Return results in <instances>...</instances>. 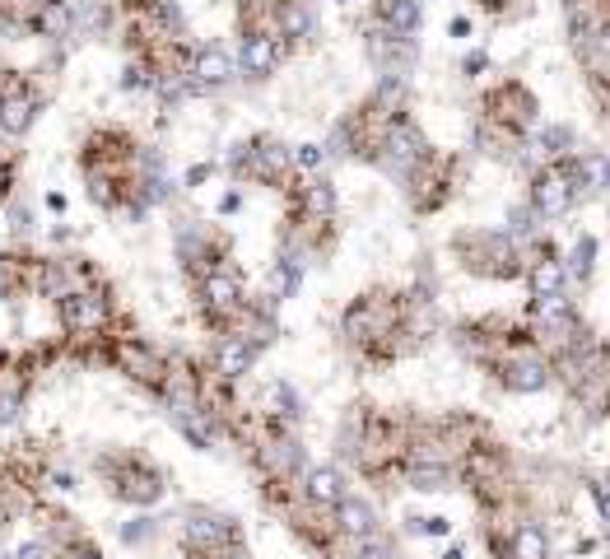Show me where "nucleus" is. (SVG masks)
Segmentation results:
<instances>
[{
    "instance_id": "dca6fc26",
    "label": "nucleus",
    "mask_w": 610,
    "mask_h": 559,
    "mask_svg": "<svg viewBox=\"0 0 610 559\" xmlns=\"http://www.w3.org/2000/svg\"><path fill=\"white\" fill-rule=\"evenodd\" d=\"M378 28L415 38L420 33V0H378Z\"/></svg>"
},
{
    "instance_id": "9d476101",
    "label": "nucleus",
    "mask_w": 610,
    "mask_h": 559,
    "mask_svg": "<svg viewBox=\"0 0 610 559\" xmlns=\"http://www.w3.org/2000/svg\"><path fill=\"white\" fill-rule=\"evenodd\" d=\"M33 33L47 42H66L75 33V5L70 0H38L33 10Z\"/></svg>"
},
{
    "instance_id": "37998d69",
    "label": "nucleus",
    "mask_w": 610,
    "mask_h": 559,
    "mask_svg": "<svg viewBox=\"0 0 610 559\" xmlns=\"http://www.w3.org/2000/svg\"><path fill=\"white\" fill-rule=\"evenodd\" d=\"M70 559H98V555H89V550H75V555H70Z\"/></svg>"
},
{
    "instance_id": "39448f33",
    "label": "nucleus",
    "mask_w": 610,
    "mask_h": 559,
    "mask_svg": "<svg viewBox=\"0 0 610 559\" xmlns=\"http://www.w3.org/2000/svg\"><path fill=\"white\" fill-rule=\"evenodd\" d=\"M233 56L219 47V42H205V47H196V56H191L187 66V80L196 84V89H224V84L233 80Z\"/></svg>"
},
{
    "instance_id": "20e7f679",
    "label": "nucleus",
    "mask_w": 610,
    "mask_h": 559,
    "mask_svg": "<svg viewBox=\"0 0 610 559\" xmlns=\"http://www.w3.org/2000/svg\"><path fill=\"white\" fill-rule=\"evenodd\" d=\"M499 382L508 387V392H541L545 382H550V359L536 355V350H513V355L499 364Z\"/></svg>"
},
{
    "instance_id": "f03ea898",
    "label": "nucleus",
    "mask_w": 610,
    "mask_h": 559,
    "mask_svg": "<svg viewBox=\"0 0 610 559\" xmlns=\"http://www.w3.org/2000/svg\"><path fill=\"white\" fill-rule=\"evenodd\" d=\"M573 201H578V191L569 182V168L550 164L536 173V182H531V210H536V219H564L573 210Z\"/></svg>"
},
{
    "instance_id": "5701e85b",
    "label": "nucleus",
    "mask_w": 610,
    "mask_h": 559,
    "mask_svg": "<svg viewBox=\"0 0 610 559\" xmlns=\"http://www.w3.org/2000/svg\"><path fill=\"white\" fill-rule=\"evenodd\" d=\"M513 559H550V536L536 527V522H522L513 532V546H508Z\"/></svg>"
},
{
    "instance_id": "f704fd0d",
    "label": "nucleus",
    "mask_w": 610,
    "mask_h": 559,
    "mask_svg": "<svg viewBox=\"0 0 610 559\" xmlns=\"http://www.w3.org/2000/svg\"><path fill=\"white\" fill-rule=\"evenodd\" d=\"M359 559H392V550L382 546V541H364V550H359Z\"/></svg>"
},
{
    "instance_id": "6ab92c4d",
    "label": "nucleus",
    "mask_w": 610,
    "mask_h": 559,
    "mask_svg": "<svg viewBox=\"0 0 610 559\" xmlns=\"http://www.w3.org/2000/svg\"><path fill=\"white\" fill-rule=\"evenodd\" d=\"M257 364V345L247 341V336H229V341L219 345V355H215V369L224 373V378H243L247 369Z\"/></svg>"
},
{
    "instance_id": "2f4dec72",
    "label": "nucleus",
    "mask_w": 610,
    "mask_h": 559,
    "mask_svg": "<svg viewBox=\"0 0 610 559\" xmlns=\"http://www.w3.org/2000/svg\"><path fill=\"white\" fill-rule=\"evenodd\" d=\"M415 532H424V536H448L452 522L448 518H415Z\"/></svg>"
},
{
    "instance_id": "7ed1b4c3",
    "label": "nucleus",
    "mask_w": 610,
    "mask_h": 559,
    "mask_svg": "<svg viewBox=\"0 0 610 559\" xmlns=\"http://www.w3.org/2000/svg\"><path fill=\"white\" fill-rule=\"evenodd\" d=\"M457 247H475L480 257H466V271H485V275H517V247L508 233H471Z\"/></svg>"
},
{
    "instance_id": "423d86ee",
    "label": "nucleus",
    "mask_w": 610,
    "mask_h": 559,
    "mask_svg": "<svg viewBox=\"0 0 610 559\" xmlns=\"http://www.w3.org/2000/svg\"><path fill=\"white\" fill-rule=\"evenodd\" d=\"M280 56H285L280 38L266 33V28H252V33L243 38V56H238V66H243V75H252V80H266V75H275Z\"/></svg>"
},
{
    "instance_id": "e433bc0d",
    "label": "nucleus",
    "mask_w": 610,
    "mask_h": 559,
    "mask_svg": "<svg viewBox=\"0 0 610 559\" xmlns=\"http://www.w3.org/2000/svg\"><path fill=\"white\" fill-rule=\"evenodd\" d=\"M238 205H243V196H238V191H229V196H224V201H219V215H233V210H238Z\"/></svg>"
},
{
    "instance_id": "a878e982",
    "label": "nucleus",
    "mask_w": 610,
    "mask_h": 559,
    "mask_svg": "<svg viewBox=\"0 0 610 559\" xmlns=\"http://www.w3.org/2000/svg\"><path fill=\"white\" fill-rule=\"evenodd\" d=\"M303 210H308L312 219H331L336 215V187H331V182H308V187H303Z\"/></svg>"
},
{
    "instance_id": "c756f323",
    "label": "nucleus",
    "mask_w": 610,
    "mask_h": 559,
    "mask_svg": "<svg viewBox=\"0 0 610 559\" xmlns=\"http://www.w3.org/2000/svg\"><path fill=\"white\" fill-rule=\"evenodd\" d=\"M569 145H573V131H569V126H550V131L536 140V150H541V154H559V150H569Z\"/></svg>"
},
{
    "instance_id": "f8f14e48",
    "label": "nucleus",
    "mask_w": 610,
    "mask_h": 559,
    "mask_svg": "<svg viewBox=\"0 0 610 559\" xmlns=\"http://www.w3.org/2000/svg\"><path fill=\"white\" fill-rule=\"evenodd\" d=\"M38 117V98L28 94V89H5L0 94V131L5 136H24L28 126Z\"/></svg>"
},
{
    "instance_id": "c03bdc74",
    "label": "nucleus",
    "mask_w": 610,
    "mask_h": 559,
    "mask_svg": "<svg viewBox=\"0 0 610 559\" xmlns=\"http://www.w3.org/2000/svg\"><path fill=\"white\" fill-rule=\"evenodd\" d=\"M443 559H466V555H461V550H457V546H452V550H448V555H443Z\"/></svg>"
},
{
    "instance_id": "c85d7f7f",
    "label": "nucleus",
    "mask_w": 610,
    "mask_h": 559,
    "mask_svg": "<svg viewBox=\"0 0 610 559\" xmlns=\"http://www.w3.org/2000/svg\"><path fill=\"white\" fill-rule=\"evenodd\" d=\"M531 229H536V210L531 205H513L508 210V238H527Z\"/></svg>"
},
{
    "instance_id": "79ce46f5",
    "label": "nucleus",
    "mask_w": 610,
    "mask_h": 559,
    "mask_svg": "<svg viewBox=\"0 0 610 559\" xmlns=\"http://www.w3.org/2000/svg\"><path fill=\"white\" fill-rule=\"evenodd\" d=\"M5 294H10V271L0 266V299H5Z\"/></svg>"
},
{
    "instance_id": "4be33fe9",
    "label": "nucleus",
    "mask_w": 610,
    "mask_h": 559,
    "mask_svg": "<svg viewBox=\"0 0 610 559\" xmlns=\"http://www.w3.org/2000/svg\"><path fill=\"white\" fill-rule=\"evenodd\" d=\"M117 494H122L126 504H159L163 485L154 471H126V476L117 480Z\"/></svg>"
},
{
    "instance_id": "a19ab883",
    "label": "nucleus",
    "mask_w": 610,
    "mask_h": 559,
    "mask_svg": "<svg viewBox=\"0 0 610 559\" xmlns=\"http://www.w3.org/2000/svg\"><path fill=\"white\" fill-rule=\"evenodd\" d=\"M205 178H210V168H205V164H196V168H191V173H187V187H196V182H205Z\"/></svg>"
},
{
    "instance_id": "cd10ccee",
    "label": "nucleus",
    "mask_w": 610,
    "mask_h": 559,
    "mask_svg": "<svg viewBox=\"0 0 610 559\" xmlns=\"http://www.w3.org/2000/svg\"><path fill=\"white\" fill-rule=\"evenodd\" d=\"M266 401H271L275 415H285V420H299L303 415L299 396H294V387H285V382H271V387H266Z\"/></svg>"
},
{
    "instance_id": "2eb2a0df",
    "label": "nucleus",
    "mask_w": 610,
    "mask_h": 559,
    "mask_svg": "<svg viewBox=\"0 0 610 559\" xmlns=\"http://www.w3.org/2000/svg\"><path fill=\"white\" fill-rule=\"evenodd\" d=\"M275 24H280V38H289V42H308L317 33V19H312L308 0H280L275 5Z\"/></svg>"
},
{
    "instance_id": "4468645a",
    "label": "nucleus",
    "mask_w": 610,
    "mask_h": 559,
    "mask_svg": "<svg viewBox=\"0 0 610 559\" xmlns=\"http://www.w3.org/2000/svg\"><path fill=\"white\" fill-rule=\"evenodd\" d=\"M303 490L317 508H336L345 499V476H340L336 466H308V476H303Z\"/></svg>"
},
{
    "instance_id": "a211bd4d",
    "label": "nucleus",
    "mask_w": 610,
    "mask_h": 559,
    "mask_svg": "<svg viewBox=\"0 0 610 559\" xmlns=\"http://www.w3.org/2000/svg\"><path fill=\"white\" fill-rule=\"evenodd\" d=\"M187 541H191V546H201V550L224 546V541H233V522L201 508V513H191V518H187Z\"/></svg>"
},
{
    "instance_id": "f3484780",
    "label": "nucleus",
    "mask_w": 610,
    "mask_h": 559,
    "mask_svg": "<svg viewBox=\"0 0 610 559\" xmlns=\"http://www.w3.org/2000/svg\"><path fill=\"white\" fill-rule=\"evenodd\" d=\"M117 364H122L131 378H140V382H159L163 378L159 355H154L145 341H122V345H117Z\"/></svg>"
},
{
    "instance_id": "473e14b6",
    "label": "nucleus",
    "mask_w": 610,
    "mask_h": 559,
    "mask_svg": "<svg viewBox=\"0 0 610 559\" xmlns=\"http://www.w3.org/2000/svg\"><path fill=\"white\" fill-rule=\"evenodd\" d=\"M14 420H19V396L0 392V424H14Z\"/></svg>"
},
{
    "instance_id": "72a5a7b5",
    "label": "nucleus",
    "mask_w": 610,
    "mask_h": 559,
    "mask_svg": "<svg viewBox=\"0 0 610 559\" xmlns=\"http://www.w3.org/2000/svg\"><path fill=\"white\" fill-rule=\"evenodd\" d=\"M154 532V522H145V518H140V522H131V527H126V541H145V536H150Z\"/></svg>"
},
{
    "instance_id": "f257e3e1",
    "label": "nucleus",
    "mask_w": 610,
    "mask_h": 559,
    "mask_svg": "<svg viewBox=\"0 0 610 559\" xmlns=\"http://www.w3.org/2000/svg\"><path fill=\"white\" fill-rule=\"evenodd\" d=\"M424 159H429V145H424L420 126L406 122V117H392V122H387V136H382V164H387V173L410 178Z\"/></svg>"
},
{
    "instance_id": "aec40b11",
    "label": "nucleus",
    "mask_w": 610,
    "mask_h": 559,
    "mask_svg": "<svg viewBox=\"0 0 610 559\" xmlns=\"http://www.w3.org/2000/svg\"><path fill=\"white\" fill-rule=\"evenodd\" d=\"M336 522H340V532H350L359 536V541H368L373 536V527H378V513H373V504H364V499H340L336 504Z\"/></svg>"
},
{
    "instance_id": "b1692460",
    "label": "nucleus",
    "mask_w": 610,
    "mask_h": 559,
    "mask_svg": "<svg viewBox=\"0 0 610 559\" xmlns=\"http://www.w3.org/2000/svg\"><path fill=\"white\" fill-rule=\"evenodd\" d=\"M261 462L271 466L275 476H289V471H299L303 466V448L294 443V438H275V443L261 448Z\"/></svg>"
},
{
    "instance_id": "bb28decb",
    "label": "nucleus",
    "mask_w": 610,
    "mask_h": 559,
    "mask_svg": "<svg viewBox=\"0 0 610 559\" xmlns=\"http://www.w3.org/2000/svg\"><path fill=\"white\" fill-rule=\"evenodd\" d=\"M592 266H597V238H592V233H583V238L573 243L564 275H573V280H592Z\"/></svg>"
},
{
    "instance_id": "1a4fd4ad",
    "label": "nucleus",
    "mask_w": 610,
    "mask_h": 559,
    "mask_svg": "<svg viewBox=\"0 0 610 559\" xmlns=\"http://www.w3.org/2000/svg\"><path fill=\"white\" fill-rule=\"evenodd\" d=\"M201 299H205V313L229 317L243 308V285H238V275H229V271H210L201 280Z\"/></svg>"
},
{
    "instance_id": "0eeeda50",
    "label": "nucleus",
    "mask_w": 610,
    "mask_h": 559,
    "mask_svg": "<svg viewBox=\"0 0 610 559\" xmlns=\"http://www.w3.org/2000/svg\"><path fill=\"white\" fill-rule=\"evenodd\" d=\"M61 322L70 331H98L108 322V303H103V294H89V289H66L61 294Z\"/></svg>"
},
{
    "instance_id": "393cba45",
    "label": "nucleus",
    "mask_w": 610,
    "mask_h": 559,
    "mask_svg": "<svg viewBox=\"0 0 610 559\" xmlns=\"http://www.w3.org/2000/svg\"><path fill=\"white\" fill-rule=\"evenodd\" d=\"M410 490H420V494L452 490V471L443 462H415L410 466Z\"/></svg>"
},
{
    "instance_id": "4c0bfd02",
    "label": "nucleus",
    "mask_w": 610,
    "mask_h": 559,
    "mask_svg": "<svg viewBox=\"0 0 610 559\" xmlns=\"http://www.w3.org/2000/svg\"><path fill=\"white\" fill-rule=\"evenodd\" d=\"M19 559H47V546H38V541H28V546L19 550Z\"/></svg>"
},
{
    "instance_id": "a18cd8bd",
    "label": "nucleus",
    "mask_w": 610,
    "mask_h": 559,
    "mask_svg": "<svg viewBox=\"0 0 610 559\" xmlns=\"http://www.w3.org/2000/svg\"><path fill=\"white\" fill-rule=\"evenodd\" d=\"M336 5H350V0H336Z\"/></svg>"
},
{
    "instance_id": "58836bf2",
    "label": "nucleus",
    "mask_w": 610,
    "mask_h": 559,
    "mask_svg": "<svg viewBox=\"0 0 610 559\" xmlns=\"http://www.w3.org/2000/svg\"><path fill=\"white\" fill-rule=\"evenodd\" d=\"M452 38H471V19H452Z\"/></svg>"
},
{
    "instance_id": "ea45409f",
    "label": "nucleus",
    "mask_w": 610,
    "mask_h": 559,
    "mask_svg": "<svg viewBox=\"0 0 610 559\" xmlns=\"http://www.w3.org/2000/svg\"><path fill=\"white\" fill-rule=\"evenodd\" d=\"M489 66V56L485 52H475V56H466V75H471V70H485Z\"/></svg>"
},
{
    "instance_id": "9b49d317",
    "label": "nucleus",
    "mask_w": 610,
    "mask_h": 559,
    "mask_svg": "<svg viewBox=\"0 0 610 559\" xmlns=\"http://www.w3.org/2000/svg\"><path fill=\"white\" fill-rule=\"evenodd\" d=\"M257 178L266 182H280L289 173V164H294V154L280 145V140H257V145H247V159H243Z\"/></svg>"
},
{
    "instance_id": "6e6552de",
    "label": "nucleus",
    "mask_w": 610,
    "mask_h": 559,
    "mask_svg": "<svg viewBox=\"0 0 610 559\" xmlns=\"http://www.w3.org/2000/svg\"><path fill=\"white\" fill-rule=\"evenodd\" d=\"M392 308L382 299H364V303H354L350 313H345V331H350L354 341H373V336H387L392 331Z\"/></svg>"
},
{
    "instance_id": "c9c22d12",
    "label": "nucleus",
    "mask_w": 610,
    "mask_h": 559,
    "mask_svg": "<svg viewBox=\"0 0 610 559\" xmlns=\"http://www.w3.org/2000/svg\"><path fill=\"white\" fill-rule=\"evenodd\" d=\"M592 494H597L601 513H606V527H610V485H592Z\"/></svg>"
},
{
    "instance_id": "ddd939ff",
    "label": "nucleus",
    "mask_w": 610,
    "mask_h": 559,
    "mask_svg": "<svg viewBox=\"0 0 610 559\" xmlns=\"http://www.w3.org/2000/svg\"><path fill=\"white\" fill-rule=\"evenodd\" d=\"M569 182H573V191H583V196L606 191L610 187V159H606V154H597V150L578 154V159L569 164Z\"/></svg>"
},
{
    "instance_id": "412c9836",
    "label": "nucleus",
    "mask_w": 610,
    "mask_h": 559,
    "mask_svg": "<svg viewBox=\"0 0 610 559\" xmlns=\"http://www.w3.org/2000/svg\"><path fill=\"white\" fill-rule=\"evenodd\" d=\"M564 266L559 261H550V257H541V261H531V271H527V285H531V299H550V294H564Z\"/></svg>"
},
{
    "instance_id": "7c9ffc66",
    "label": "nucleus",
    "mask_w": 610,
    "mask_h": 559,
    "mask_svg": "<svg viewBox=\"0 0 610 559\" xmlns=\"http://www.w3.org/2000/svg\"><path fill=\"white\" fill-rule=\"evenodd\" d=\"M322 159H326L322 145H299V150H294V164L299 168H322Z\"/></svg>"
}]
</instances>
